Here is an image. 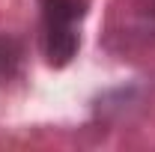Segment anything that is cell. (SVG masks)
I'll use <instances>...</instances> for the list:
<instances>
[{
    "mask_svg": "<svg viewBox=\"0 0 155 152\" xmlns=\"http://www.w3.org/2000/svg\"><path fill=\"white\" fill-rule=\"evenodd\" d=\"M39 51L48 69H69L81 54V27L90 15V0H36Z\"/></svg>",
    "mask_w": 155,
    "mask_h": 152,
    "instance_id": "cell-1",
    "label": "cell"
},
{
    "mask_svg": "<svg viewBox=\"0 0 155 152\" xmlns=\"http://www.w3.org/2000/svg\"><path fill=\"white\" fill-rule=\"evenodd\" d=\"M27 60V45L15 33H0V84L21 75Z\"/></svg>",
    "mask_w": 155,
    "mask_h": 152,
    "instance_id": "cell-2",
    "label": "cell"
}]
</instances>
